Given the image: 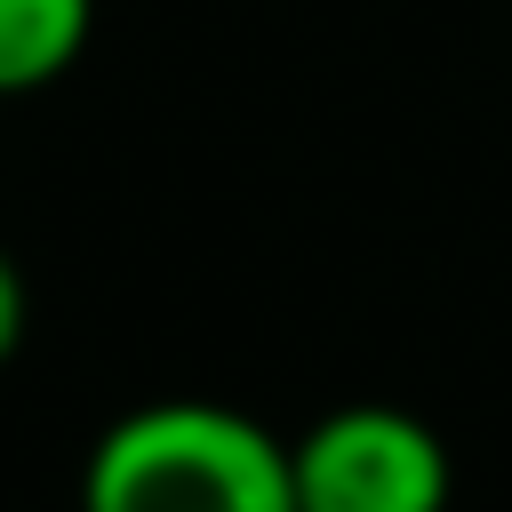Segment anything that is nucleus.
<instances>
[{"label":"nucleus","mask_w":512,"mask_h":512,"mask_svg":"<svg viewBox=\"0 0 512 512\" xmlns=\"http://www.w3.org/2000/svg\"><path fill=\"white\" fill-rule=\"evenodd\" d=\"M80 512H296L288 440L224 400H144L96 432Z\"/></svg>","instance_id":"obj_1"},{"label":"nucleus","mask_w":512,"mask_h":512,"mask_svg":"<svg viewBox=\"0 0 512 512\" xmlns=\"http://www.w3.org/2000/svg\"><path fill=\"white\" fill-rule=\"evenodd\" d=\"M296 512H448V440L392 400H344L288 440Z\"/></svg>","instance_id":"obj_2"},{"label":"nucleus","mask_w":512,"mask_h":512,"mask_svg":"<svg viewBox=\"0 0 512 512\" xmlns=\"http://www.w3.org/2000/svg\"><path fill=\"white\" fill-rule=\"evenodd\" d=\"M96 0H0V96H32L80 64Z\"/></svg>","instance_id":"obj_3"},{"label":"nucleus","mask_w":512,"mask_h":512,"mask_svg":"<svg viewBox=\"0 0 512 512\" xmlns=\"http://www.w3.org/2000/svg\"><path fill=\"white\" fill-rule=\"evenodd\" d=\"M24 328H32V288H24V272H16V256L0 248V368L16 360V344H24Z\"/></svg>","instance_id":"obj_4"}]
</instances>
